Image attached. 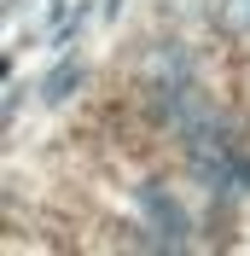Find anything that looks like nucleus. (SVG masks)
I'll return each instance as SVG.
<instances>
[{
  "instance_id": "obj_3",
  "label": "nucleus",
  "mask_w": 250,
  "mask_h": 256,
  "mask_svg": "<svg viewBox=\"0 0 250 256\" xmlns=\"http://www.w3.org/2000/svg\"><path fill=\"white\" fill-rule=\"evenodd\" d=\"M76 88H82V64L64 52V58L47 70V82H41V99H47V105H64V99L76 94Z\"/></svg>"
},
{
  "instance_id": "obj_6",
  "label": "nucleus",
  "mask_w": 250,
  "mask_h": 256,
  "mask_svg": "<svg viewBox=\"0 0 250 256\" xmlns=\"http://www.w3.org/2000/svg\"><path fill=\"white\" fill-rule=\"evenodd\" d=\"M18 6H24V0H6V12H18Z\"/></svg>"
},
{
  "instance_id": "obj_4",
  "label": "nucleus",
  "mask_w": 250,
  "mask_h": 256,
  "mask_svg": "<svg viewBox=\"0 0 250 256\" xmlns=\"http://www.w3.org/2000/svg\"><path fill=\"white\" fill-rule=\"evenodd\" d=\"M227 6H233V18H238V24L250 30V0H227Z\"/></svg>"
},
{
  "instance_id": "obj_1",
  "label": "nucleus",
  "mask_w": 250,
  "mask_h": 256,
  "mask_svg": "<svg viewBox=\"0 0 250 256\" xmlns=\"http://www.w3.org/2000/svg\"><path fill=\"white\" fill-rule=\"evenodd\" d=\"M134 204H140L146 222H152V227H140L134 244H146V250H186L192 244V222H186L180 198H174L163 180H140V186H134Z\"/></svg>"
},
{
  "instance_id": "obj_5",
  "label": "nucleus",
  "mask_w": 250,
  "mask_h": 256,
  "mask_svg": "<svg viewBox=\"0 0 250 256\" xmlns=\"http://www.w3.org/2000/svg\"><path fill=\"white\" fill-rule=\"evenodd\" d=\"M105 12H122V0H105Z\"/></svg>"
},
{
  "instance_id": "obj_2",
  "label": "nucleus",
  "mask_w": 250,
  "mask_h": 256,
  "mask_svg": "<svg viewBox=\"0 0 250 256\" xmlns=\"http://www.w3.org/2000/svg\"><path fill=\"white\" fill-rule=\"evenodd\" d=\"M198 76V58H192L186 41H152V47L140 52V82L152 88V82H192Z\"/></svg>"
}]
</instances>
